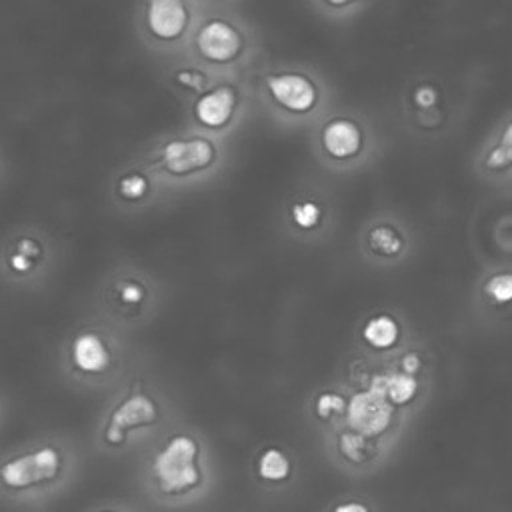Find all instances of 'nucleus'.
I'll list each match as a JSON object with an SVG mask.
<instances>
[{
    "label": "nucleus",
    "instance_id": "6ab92c4d",
    "mask_svg": "<svg viewBox=\"0 0 512 512\" xmlns=\"http://www.w3.org/2000/svg\"><path fill=\"white\" fill-rule=\"evenodd\" d=\"M212 80H214V74L192 60L172 66L166 74L168 88L188 102L196 98L202 90H206Z\"/></svg>",
    "mask_w": 512,
    "mask_h": 512
},
{
    "label": "nucleus",
    "instance_id": "c756f323",
    "mask_svg": "<svg viewBox=\"0 0 512 512\" xmlns=\"http://www.w3.org/2000/svg\"><path fill=\"white\" fill-rule=\"evenodd\" d=\"M332 512H370V510L360 502H342Z\"/></svg>",
    "mask_w": 512,
    "mask_h": 512
},
{
    "label": "nucleus",
    "instance_id": "7c9ffc66",
    "mask_svg": "<svg viewBox=\"0 0 512 512\" xmlns=\"http://www.w3.org/2000/svg\"><path fill=\"white\" fill-rule=\"evenodd\" d=\"M92 512H128V510H124L120 506H100V508H96Z\"/></svg>",
    "mask_w": 512,
    "mask_h": 512
},
{
    "label": "nucleus",
    "instance_id": "39448f33",
    "mask_svg": "<svg viewBox=\"0 0 512 512\" xmlns=\"http://www.w3.org/2000/svg\"><path fill=\"white\" fill-rule=\"evenodd\" d=\"M254 52L256 36L252 26L222 8L202 12L184 54L214 76H228L246 68Z\"/></svg>",
    "mask_w": 512,
    "mask_h": 512
},
{
    "label": "nucleus",
    "instance_id": "6e6552de",
    "mask_svg": "<svg viewBox=\"0 0 512 512\" xmlns=\"http://www.w3.org/2000/svg\"><path fill=\"white\" fill-rule=\"evenodd\" d=\"M202 16L196 0H140L136 30L140 40L158 54L186 52Z\"/></svg>",
    "mask_w": 512,
    "mask_h": 512
},
{
    "label": "nucleus",
    "instance_id": "423d86ee",
    "mask_svg": "<svg viewBox=\"0 0 512 512\" xmlns=\"http://www.w3.org/2000/svg\"><path fill=\"white\" fill-rule=\"evenodd\" d=\"M312 148L318 162L328 170L350 172L372 156L374 132L362 114L332 110L314 124Z\"/></svg>",
    "mask_w": 512,
    "mask_h": 512
},
{
    "label": "nucleus",
    "instance_id": "20e7f679",
    "mask_svg": "<svg viewBox=\"0 0 512 512\" xmlns=\"http://www.w3.org/2000/svg\"><path fill=\"white\" fill-rule=\"evenodd\" d=\"M224 156L222 138L190 128L158 138L142 162L162 186H190L214 176Z\"/></svg>",
    "mask_w": 512,
    "mask_h": 512
},
{
    "label": "nucleus",
    "instance_id": "4be33fe9",
    "mask_svg": "<svg viewBox=\"0 0 512 512\" xmlns=\"http://www.w3.org/2000/svg\"><path fill=\"white\" fill-rule=\"evenodd\" d=\"M482 296L494 306L512 304V268H496L484 276L480 284Z\"/></svg>",
    "mask_w": 512,
    "mask_h": 512
},
{
    "label": "nucleus",
    "instance_id": "1a4fd4ad",
    "mask_svg": "<svg viewBox=\"0 0 512 512\" xmlns=\"http://www.w3.org/2000/svg\"><path fill=\"white\" fill-rule=\"evenodd\" d=\"M158 300L156 280L138 266H118L100 284L98 304L108 322L136 326L144 322Z\"/></svg>",
    "mask_w": 512,
    "mask_h": 512
},
{
    "label": "nucleus",
    "instance_id": "f03ea898",
    "mask_svg": "<svg viewBox=\"0 0 512 512\" xmlns=\"http://www.w3.org/2000/svg\"><path fill=\"white\" fill-rule=\"evenodd\" d=\"M74 452L58 440H40L0 458V496L36 502L58 492L72 474Z\"/></svg>",
    "mask_w": 512,
    "mask_h": 512
},
{
    "label": "nucleus",
    "instance_id": "a878e982",
    "mask_svg": "<svg viewBox=\"0 0 512 512\" xmlns=\"http://www.w3.org/2000/svg\"><path fill=\"white\" fill-rule=\"evenodd\" d=\"M346 398L338 392H320L314 400V412L320 420H330L334 414H344L346 412Z\"/></svg>",
    "mask_w": 512,
    "mask_h": 512
},
{
    "label": "nucleus",
    "instance_id": "2eb2a0df",
    "mask_svg": "<svg viewBox=\"0 0 512 512\" xmlns=\"http://www.w3.org/2000/svg\"><path fill=\"white\" fill-rule=\"evenodd\" d=\"M160 186V180L144 162H134L114 174L110 194L118 208L134 212L152 204Z\"/></svg>",
    "mask_w": 512,
    "mask_h": 512
},
{
    "label": "nucleus",
    "instance_id": "5701e85b",
    "mask_svg": "<svg viewBox=\"0 0 512 512\" xmlns=\"http://www.w3.org/2000/svg\"><path fill=\"white\" fill-rule=\"evenodd\" d=\"M368 436L348 430L338 436V450L348 462H364L368 458Z\"/></svg>",
    "mask_w": 512,
    "mask_h": 512
},
{
    "label": "nucleus",
    "instance_id": "dca6fc26",
    "mask_svg": "<svg viewBox=\"0 0 512 512\" xmlns=\"http://www.w3.org/2000/svg\"><path fill=\"white\" fill-rule=\"evenodd\" d=\"M406 108L416 130L432 134L446 124L448 100L444 88L432 78H418L406 94Z\"/></svg>",
    "mask_w": 512,
    "mask_h": 512
},
{
    "label": "nucleus",
    "instance_id": "393cba45",
    "mask_svg": "<svg viewBox=\"0 0 512 512\" xmlns=\"http://www.w3.org/2000/svg\"><path fill=\"white\" fill-rule=\"evenodd\" d=\"M314 8L328 18H348L364 10L370 0H312Z\"/></svg>",
    "mask_w": 512,
    "mask_h": 512
},
{
    "label": "nucleus",
    "instance_id": "b1692460",
    "mask_svg": "<svg viewBox=\"0 0 512 512\" xmlns=\"http://www.w3.org/2000/svg\"><path fill=\"white\" fill-rule=\"evenodd\" d=\"M418 390V382L412 374H406V372H394V374H388V398L394 402V404H406L412 400V396L416 394Z\"/></svg>",
    "mask_w": 512,
    "mask_h": 512
},
{
    "label": "nucleus",
    "instance_id": "c85d7f7f",
    "mask_svg": "<svg viewBox=\"0 0 512 512\" xmlns=\"http://www.w3.org/2000/svg\"><path fill=\"white\" fill-rule=\"evenodd\" d=\"M196 2L202 8V12H208V10H222L230 6L234 0H196Z\"/></svg>",
    "mask_w": 512,
    "mask_h": 512
},
{
    "label": "nucleus",
    "instance_id": "aec40b11",
    "mask_svg": "<svg viewBox=\"0 0 512 512\" xmlns=\"http://www.w3.org/2000/svg\"><path fill=\"white\" fill-rule=\"evenodd\" d=\"M256 478L264 484H282L292 476V460L286 450L278 446H266L260 450L254 462Z\"/></svg>",
    "mask_w": 512,
    "mask_h": 512
},
{
    "label": "nucleus",
    "instance_id": "7ed1b4c3",
    "mask_svg": "<svg viewBox=\"0 0 512 512\" xmlns=\"http://www.w3.org/2000/svg\"><path fill=\"white\" fill-rule=\"evenodd\" d=\"M254 88L262 106L284 124H316L328 112L330 90L322 76L306 66L262 68Z\"/></svg>",
    "mask_w": 512,
    "mask_h": 512
},
{
    "label": "nucleus",
    "instance_id": "a211bd4d",
    "mask_svg": "<svg viewBox=\"0 0 512 512\" xmlns=\"http://www.w3.org/2000/svg\"><path fill=\"white\" fill-rule=\"evenodd\" d=\"M392 420V404L372 390L356 392L346 406V424L364 436H376L388 428Z\"/></svg>",
    "mask_w": 512,
    "mask_h": 512
},
{
    "label": "nucleus",
    "instance_id": "f8f14e48",
    "mask_svg": "<svg viewBox=\"0 0 512 512\" xmlns=\"http://www.w3.org/2000/svg\"><path fill=\"white\" fill-rule=\"evenodd\" d=\"M52 246L48 236L34 226L8 232L0 244V274L12 284H30L50 266Z\"/></svg>",
    "mask_w": 512,
    "mask_h": 512
},
{
    "label": "nucleus",
    "instance_id": "412c9836",
    "mask_svg": "<svg viewBox=\"0 0 512 512\" xmlns=\"http://www.w3.org/2000/svg\"><path fill=\"white\" fill-rule=\"evenodd\" d=\"M362 338L372 348L388 350L400 340V324L394 316H390L386 312L374 314L364 322Z\"/></svg>",
    "mask_w": 512,
    "mask_h": 512
},
{
    "label": "nucleus",
    "instance_id": "9b49d317",
    "mask_svg": "<svg viewBox=\"0 0 512 512\" xmlns=\"http://www.w3.org/2000/svg\"><path fill=\"white\" fill-rule=\"evenodd\" d=\"M164 420V404L148 388L134 386L122 394L104 414L98 428V444L106 450H122L134 434L154 430Z\"/></svg>",
    "mask_w": 512,
    "mask_h": 512
},
{
    "label": "nucleus",
    "instance_id": "cd10ccee",
    "mask_svg": "<svg viewBox=\"0 0 512 512\" xmlns=\"http://www.w3.org/2000/svg\"><path fill=\"white\" fill-rule=\"evenodd\" d=\"M368 390H372V392L378 394V396L388 398V396H386V394H388V374H376V376H372Z\"/></svg>",
    "mask_w": 512,
    "mask_h": 512
},
{
    "label": "nucleus",
    "instance_id": "f257e3e1",
    "mask_svg": "<svg viewBox=\"0 0 512 512\" xmlns=\"http://www.w3.org/2000/svg\"><path fill=\"white\" fill-rule=\"evenodd\" d=\"M210 478V458L202 436L184 428L166 434L144 462V486L150 498L168 506L200 498Z\"/></svg>",
    "mask_w": 512,
    "mask_h": 512
},
{
    "label": "nucleus",
    "instance_id": "f3484780",
    "mask_svg": "<svg viewBox=\"0 0 512 512\" xmlns=\"http://www.w3.org/2000/svg\"><path fill=\"white\" fill-rule=\"evenodd\" d=\"M474 168L488 182L512 180V112L494 126L474 158Z\"/></svg>",
    "mask_w": 512,
    "mask_h": 512
},
{
    "label": "nucleus",
    "instance_id": "9d476101",
    "mask_svg": "<svg viewBox=\"0 0 512 512\" xmlns=\"http://www.w3.org/2000/svg\"><path fill=\"white\" fill-rule=\"evenodd\" d=\"M248 108V88L238 74L214 76L210 86L188 102L190 128L224 138Z\"/></svg>",
    "mask_w": 512,
    "mask_h": 512
},
{
    "label": "nucleus",
    "instance_id": "ddd939ff",
    "mask_svg": "<svg viewBox=\"0 0 512 512\" xmlns=\"http://www.w3.org/2000/svg\"><path fill=\"white\" fill-rule=\"evenodd\" d=\"M284 226L300 242H318L334 226V204L316 186H298L284 202Z\"/></svg>",
    "mask_w": 512,
    "mask_h": 512
},
{
    "label": "nucleus",
    "instance_id": "0eeeda50",
    "mask_svg": "<svg viewBox=\"0 0 512 512\" xmlns=\"http://www.w3.org/2000/svg\"><path fill=\"white\" fill-rule=\"evenodd\" d=\"M122 342L106 322H84L66 340L64 366L76 382L104 384L122 366Z\"/></svg>",
    "mask_w": 512,
    "mask_h": 512
},
{
    "label": "nucleus",
    "instance_id": "bb28decb",
    "mask_svg": "<svg viewBox=\"0 0 512 512\" xmlns=\"http://www.w3.org/2000/svg\"><path fill=\"white\" fill-rule=\"evenodd\" d=\"M420 366H422V362H420L418 354H414V352L404 354V356H402V360H400V368H402V372L412 374V376L420 370Z\"/></svg>",
    "mask_w": 512,
    "mask_h": 512
},
{
    "label": "nucleus",
    "instance_id": "4468645a",
    "mask_svg": "<svg viewBox=\"0 0 512 512\" xmlns=\"http://www.w3.org/2000/svg\"><path fill=\"white\" fill-rule=\"evenodd\" d=\"M360 254L378 266L400 264L412 250V236L400 216L376 214L368 218L358 236Z\"/></svg>",
    "mask_w": 512,
    "mask_h": 512
}]
</instances>
